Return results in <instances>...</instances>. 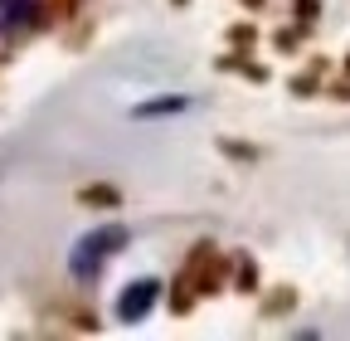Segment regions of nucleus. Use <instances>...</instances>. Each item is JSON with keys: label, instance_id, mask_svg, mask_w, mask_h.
I'll use <instances>...</instances> for the list:
<instances>
[{"label": "nucleus", "instance_id": "20e7f679", "mask_svg": "<svg viewBox=\"0 0 350 341\" xmlns=\"http://www.w3.org/2000/svg\"><path fill=\"white\" fill-rule=\"evenodd\" d=\"M180 108H185V98H156V103L137 108V117H156V112H180Z\"/></svg>", "mask_w": 350, "mask_h": 341}, {"label": "nucleus", "instance_id": "7ed1b4c3", "mask_svg": "<svg viewBox=\"0 0 350 341\" xmlns=\"http://www.w3.org/2000/svg\"><path fill=\"white\" fill-rule=\"evenodd\" d=\"M156 297H161V283H156V278H137V283L117 297V317H122V322H142V317L156 307Z\"/></svg>", "mask_w": 350, "mask_h": 341}, {"label": "nucleus", "instance_id": "f03ea898", "mask_svg": "<svg viewBox=\"0 0 350 341\" xmlns=\"http://www.w3.org/2000/svg\"><path fill=\"white\" fill-rule=\"evenodd\" d=\"M44 20V0H0V45L25 39Z\"/></svg>", "mask_w": 350, "mask_h": 341}, {"label": "nucleus", "instance_id": "f257e3e1", "mask_svg": "<svg viewBox=\"0 0 350 341\" xmlns=\"http://www.w3.org/2000/svg\"><path fill=\"white\" fill-rule=\"evenodd\" d=\"M122 239H126V229H122V225H107V229L83 234V239L73 244V253H68V273H73L78 283L98 278V273H103V264H107L112 253L122 249Z\"/></svg>", "mask_w": 350, "mask_h": 341}]
</instances>
